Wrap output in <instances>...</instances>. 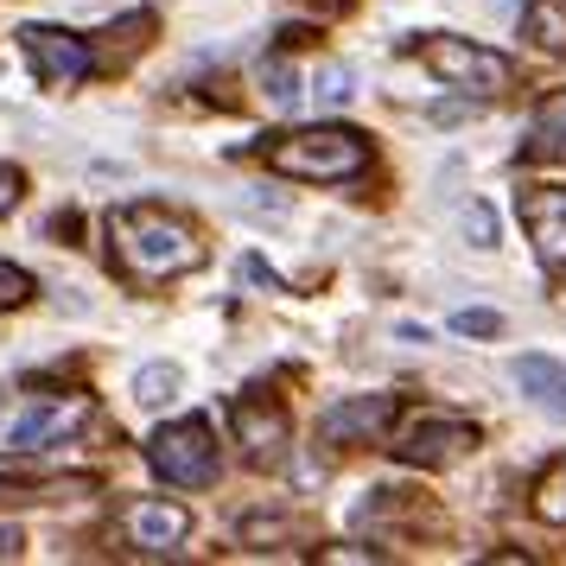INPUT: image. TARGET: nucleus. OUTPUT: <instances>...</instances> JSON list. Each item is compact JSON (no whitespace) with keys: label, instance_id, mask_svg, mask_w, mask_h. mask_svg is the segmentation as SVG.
Instances as JSON below:
<instances>
[{"label":"nucleus","instance_id":"nucleus-1","mask_svg":"<svg viewBox=\"0 0 566 566\" xmlns=\"http://www.w3.org/2000/svg\"><path fill=\"white\" fill-rule=\"evenodd\" d=\"M108 235H115V255H122V268H128L134 281H179V274H191L198 261H205V242H198V230L185 223V217H172V210L159 205H122L115 217H108Z\"/></svg>","mask_w":566,"mask_h":566},{"label":"nucleus","instance_id":"nucleus-2","mask_svg":"<svg viewBox=\"0 0 566 566\" xmlns=\"http://www.w3.org/2000/svg\"><path fill=\"white\" fill-rule=\"evenodd\" d=\"M96 420V401L77 388H27L0 401V459H32L52 452L64 439H77Z\"/></svg>","mask_w":566,"mask_h":566},{"label":"nucleus","instance_id":"nucleus-3","mask_svg":"<svg viewBox=\"0 0 566 566\" xmlns=\"http://www.w3.org/2000/svg\"><path fill=\"white\" fill-rule=\"evenodd\" d=\"M261 159L281 179H306V185H350L369 172V134L357 128H293V134H268Z\"/></svg>","mask_w":566,"mask_h":566},{"label":"nucleus","instance_id":"nucleus-4","mask_svg":"<svg viewBox=\"0 0 566 566\" xmlns=\"http://www.w3.org/2000/svg\"><path fill=\"white\" fill-rule=\"evenodd\" d=\"M147 464H154L159 484H179V490H205L217 484V471H223V459H217V439H210V420H172V427H159L154 439H147Z\"/></svg>","mask_w":566,"mask_h":566},{"label":"nucleus","instance_id":"nucleus-5","mask_svg":"<svg viewBox=\"0 0 566 566\" xmlns=\"http://www.w3.org/2000/svg\"><path fill=\"white\" fill-rule=\"evenodd\" d=\"M413 52H420V64H427L439 83H452L464 96H503L510 77H515L503 52H490L478 39H452V32H446V39H420Z\"/></svg>","mask_w":566,"mask_h":566},{"label":"nucleus","instance_id":"nucleus-6","mask_svg":"<svg viewBox=\"0 0 566 566\" xmlns=\"http://www.w3.org/2000/svg\"><path fill=\"white\" fill-rule=\"evenodd\" d=\"M20 52H27V64L39 71L45 90H77L96 71L90 39H77V32H64V27H27L20 32Z\"/></svg>","mask_w":566,"mask_h":566},{"label":"nucleus","instance_id":"nucleus-7","mask_svg":"<svg viewBox=\"0 0 566 566\" xmlns=\"http://www.w3.org/2000/svg\"><path fill=\"white\" fill-rule=\"evenodd\" d=\"M478 446V427L471 420H446V413H427V420H413L408 433L395 439L388 452L401 464H452V459H464Z\"/></svg>","mask_w":566,"mask_h":566},{"label":"nucleus","instance_id":"nucleus-8","mask_svg":"<svg viewBox=\"0 0 566 566\" xmlns=\"http://www.w3.org/2000/svg\"><path fill=\"white\" fill-rule=\"evenodd\" d=\"M395 413H401L395 395H357V401H344V408H325L318 439H325V446H369V439H382L388 427H395Z\"/></svg>","mask_w":566,"mask_h":566},{"label":"nucleus","instance_id":"nucleus-9","mask_svg":"<svg viewBox=\"0 0 566 566\" xmlns=\"http://www.w3.org/2000/svg\"><path fill=\"white\" fill-rule=\"evenodd\" d=\"M522 223L535 235V255L566 274V185H535V191H522Z\"/></svg>","mask_w":566,"mask_h":566},{"label":"nucleus","instance_id":"nucleus-10","mask_svg":"<svg viewBox=\"0 0 566 566\" xmlns=\"http://www.w3.org/2000/svg\"><path fill=\"white\" fill-rule=\"evenodd\" d=\"M122 528H128V541L140 554H179L185 535H191V510L185 503H134L122 515Z\"/></svg>","mask_w":566,"mask_h":566},{"label":"nucleus","instance_id":"nucleus-11","mask_svg":"<svg viewBox=\"0 0 566 566\" xmlns=\"http://www.w3.org/2000/svg\"><path fill=\"white\" fill-rule=\"evenodd\" d=\"M235 433L249 446V464H274V452L293 439V427H286V413L274 401H255L249 395V401H235Z\"/></svg>","mask_w":566,"mask_h":566},{"label":"nucleus","instance_id":"nucleus-12","mask_svg":"<svg viewBox=\"0 0 566 566\" xmlns=\"http://www.w3.org/2000/svg\"><path fill=\"white\" fill-rule=\"evenodd\" d=\"M515 388H522L541 413L566 420V369L554 357H515Z\"/></svg>","mask_w":566,"mask_h":566},{"label":"nucleus","instance_id":"nucleus-13","mask_svg":"<svg viewBox=\"0 0 566 566\" xmlns=\"http://www.w3.org/2000/svg\"><path fill=\"white\" fill-rule=\"evenodd\" d=\"M522 159H566V90L541 96L535 115H528V140H522Z\"/></svg>","mask_w":566,"mask_h":566},{"label":"nucleus","instance_id":"nucleus-14","mask_svg":"<svg viewBox=\"0 0 566 566\" xmlns=\"http://www.w3.org/2000/svg\"><path fill=\"white\" fill-rule=\"evenodd\" d=\"M522 39L535 52H566V0H528L522 7Z\"/></svg>","mask_w":566,"mask_h":566},{"label":"nucleus","instance_id":"nucleus-15","mask_svg":"<svg viewBox=\"0 0 566 566\" xmlns=\"http://www.w3.org/2000/svg\"><path fill=\"white\" fill-rule=\"evenodd\" d=\"M179 395V363H140L134 369V401L140 408H166Z\"/></svg>","mask_w":566,"mask_h":566},{"label":"nucleus","instance_id":"nucleus-16","mask_svg":"<svg viewBox=\"0 0 566 566\" xmlns=\"http://www.w3.org/2000/svg\"><path fill=\"white\" fill-rule=\"evenodd\" d=\"M535 515L547 528H566V459H554L535 478Z\"/></svg>","mask_w":566,"mask_h":566},{"label":"nucleus","instance_id":"nucleus-17","mask_svg":"<svg viewBox=\"0 0 566 566\" xmlns=\"http://www.w3.org/2000/svg\"><path fill=\"white\" fill-rule=\"evenodd\" d=\"M459 230L471 249H496V235H503V223H496V205H484V198H471V205L459 210Z\"/></svg>","mask_w":566,"mask_h":566},{"label":"nucleus","instance_id":"nucleus-18","mask_svg":"<svg viewBox=\"0 0 566 566\" xmlns=\"http://www.w3.org/2000/svg\"><path fill=\"white\" fill-rule=\"evenodd\" d=\"M255 83H261V96H268L274 108H293V103H300V77L286 71V57H268Z\"/></svg>","mask_w":566,"mask_h":566},{"label":"nucleus","instance_id":"nucleus-19","mask_svg":"<svg viewBox=\"0 0 566 566\" xmlns=\"http://www.w3.org/2000/svg\"><path fill=\"white\" fill-rule=\"evenodd\" d=\"M312 96H318L325 108H344L350 96H357V71H344V64H325V71H318V90H312Z\"/></svg>","mask_w":566,"mask_h":566},{"label":"nucleus","instance_id":"nucleus-20","mask_svg":"<svg viewBox=\"0 0 566 566\" xmlns=\"http://www.w3.org/2000/svg\"><path fill=\"white\" fill-rule=\"evenodd\" d=\"M32 293H39V286H32V274H27V268L0 261V312H20V306L32 300Z\"/></svg>","mask_w":566,"mask_h":566},{"label":"nucleus","instance_id":"nucleus-21","mask_svg":"<svg viewBox=\"0 0 566 566\" xmlns=\"http://www.w3.org/2000/svg\"><path fill=\"white\" fill-rule=\"evenodd\" d=\"M52 490H77V478H64V484H32V478H0V503H45Z\"/></svg>","mask_w":566,"mask_h":566},{"label":"nucleus","instance_id":"nucleus-22","mask_svg":"<svg viewBox=\"0 0 566 566\" xmlns=\"http://www.w3.org/2000/svg\"><path fill=\"white\" fill-rule=\"evenodd\" d=\"M452 332H459V337H496V332H503V312H484V306L452 312Z\"/></svg>","mask_w":566,"mask_h":566},{"label":"nucleus","instance_id":"nucleus-23","mask_svg":"<svg viewBox=\"0 0 566 566\" xmlns=\"http://www.w3.org/2000/svg\"><path fill=\"white\" fill-rule=\"evenodd\" d=\"M20 198H27V172L20 166H0V217L20 205Z\"/></svg>","mask_w":566,"mask_h":566},{"label":"nucleus","instance_id":"nucleus-24","mask_svg":"<svg viewBox=\"0 0 566 566\" xmlns=\"http://www.w3.org/2000/svg\"><path fill=\"white\" fill-rule=\"evenodd\" d=\"M235 281H249V286H268V293H281V281L268 274V261H261V255H242V261H235Z\"/></svg>","mask_w":566,"mask_h":566},{"label":"nucleus","instance_id":"nucleus-25","mask_svg":"<svg viewBox=\"0 0 566 566\" xmlns=\"http://www.w3.org/2000/svg\"><path fill=\"white\" fill-rule=\"evenodd\" d=\"M286 528V515H249L242 522V541H268V535H281Z\"/></svg>","mask_w":566,"mask_h":566},{"label":"nucleus","instance_id":"nucleus-26","mask_svg":"<svg viewBox=\"0 0 566 566\" xmlns=\"http://www.w3.org/2000/svg\"><path fill=\"white\" fill-rule=\"evenodd\" d=\"M20 554H27V535L13 522H0V560H20Z\"/></svg>","mask_w":566,"mask_h":566},{"label":"nucleus","instance_id":"nucleus-27","mask_svg":"<svg viewBox=\"0 0 566 566\" xmlns=\"http://www.w3.org/2000/svg\"><path fill=\"white\" fill-rule=\"evenodd\" d=\"M325 560H382L376 547H337V554H325Z\"/></svg>","mask_w":566,"mask_h":566},{"label":"nucleus","instance_id":"nucleus-28","mask_svg":"<svg viewBox=\"0 0 566 566\" xmlns=\"http://www.w3.org/2000/svg\"><path fill=\"white\" fill-rule=\"evenodd\" d=\"M490 13H515V0H484Z\"/></svg>","mask_w":566,"mask_h":566}]
</instances>
